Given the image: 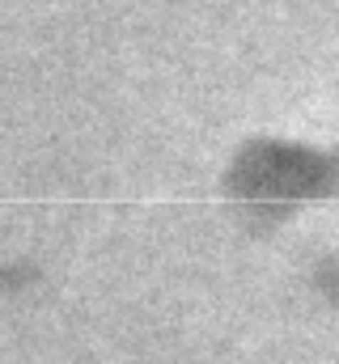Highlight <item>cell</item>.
Masks as SVG:
<instances>
[{
    "label": "cell",
    "mask_w": 339,
    "mask_h": 364,
    "mask_svg": "<svg viewBox=\"0 0 339 364\" xmlns=\"http://www.w3.org/2000/svg\"><path fill=\"white\" fill-rule=\"evenodd\" d=\"M323 288L339 301V263H327V267H323Z\"/></svg>",
    "instance_id": "1"
}]
</instances>
